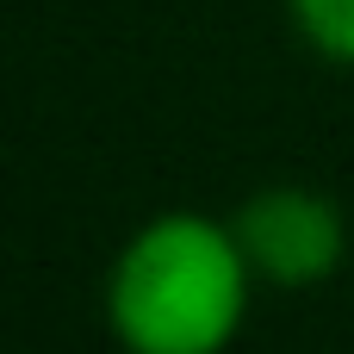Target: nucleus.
<instances>
[{
	"label": "nucleus",
	"mask_w": 354,
	"mask_h": 354,
	"mask_svg": "<svg viewBox=\"0 0 354 354\" xmlns=\"http://www.w3.org/2000/svg\"><path fill=\"white\" fill-rule=\"evenodd\" d=\"M230 230L243 243V261L261 286L280 292H305L336 280L342 255H348V218L330 193L317 187H261L230 212Z\"/></svg>",
	"instance_id": "f03ea898"
},
{
	"label": "nucleus",
	"mask_w": 354,
	"mask_h": 354,
	"mask_svg": "<svg viewBox=\"0 0 354 354\" xmlns=\"http://www.w3.org/2000/svg\"><path fill=\"white\" fill-rule=\"evenodd\" d=\"M292 31L336 68H354V0H286Z\"/></svg>",
	"instance_id": "7ed1b4c3"
},
{
	"label": "nucleus",
	"mask_w": 354,
	"mask_h": 354,
	"mask_svg": "<svg viewBox=\"0 0 354 354\" xmlns=\"http://www.w3.org/2000/svg\"><path fill=\"white\" fill-rule=\"evenodd\" d=\"M255 286L230 218L156 212L106 268V324L124 354H224Z\"/></svg>",
	"instance_id": "f257e3e1"
}]
</instances>
